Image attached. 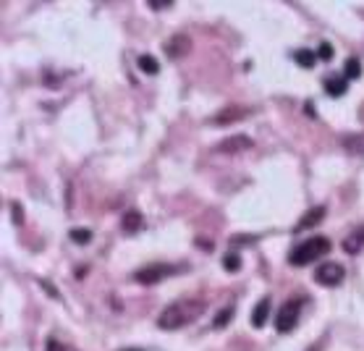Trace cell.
<instances>
[{
    "label": "cell",
    "mask_w": 364,
    "mask_h": 351,
    "mask_svg": "<svg viewBox=\"0 0 364 351\" xmlns=\"http://www.w3.org/2000/svg\"><path fill=\"white\" fill-rule=\"evenodd\" d=\"M325 218V208H314L310 210L304 218H301L299 223H296V231H304V228H312V225H317V223Z\"/></svg>",
    "instance_id": "obj_11"
},
{
    "label": "cell",
    "mask_w": 364,
    "mask_h": 351,
    "mask_svg": "<svg viewBox=\"0 0 364 351\" xmlns=\"http://www.w3.org/2000/svg\"><path fill=\"white\" fill-rule=\"evenodd\" d=\"M364 247V228H359V231H354V234L346 236V241H343V249L349 252V254H356L359 249Z\"/></svg>",
    "instance_id": "obj_13"
},
{
    "label": "cell",
    "mask_w": 364,
    "mask_h": 351,
    "mask_svg": "<svg viewBox=\"0 0 364 351\" xmlns=\"http://www.w3.org/2000/svg\"><path fill=\"white\" fill-rule=\"evenodd\" d=\"M121 228H123V234H136V231L142 228V212H139V210H129V212L123 215Z\"/></svg>",
    "instance_id": "obj_10"
},
{
    "label": "cell",
    "mask_w": 364,
    "mask_h": 351,
    "mask_svg": "<svg viewBox=\"0 0 364 351\" xmlns=\"http://www.w3.org/2000/svg\"><path fill=\"white\" fill-rule=\"evenodd\" d=\"M173 273H181V268H176V265H165V262H155V265H147L142 270H136L134 278L142 283V286H155L160 283L163 278H168Z\"/></svg>",
    "instance_id": "obj_3"
},
{
    "label": "cell",
    "mask_w": 364,
    "mask_h": 351,
    "mask_svg": "<svg viewBox=\"0 0 364 351\" xmlns=\"http://www.w3.org/2000/svg\"><path fill=\"white\" fill-rule=\"evenodd\" d=\"M294 61H296L301 68H312L314 61H317V55H314V50H296L294 52Z\"/></svg>",
    "instance_id": "obj_14"
},
{
    "label": "cell",
    "mask_w": 364,
    "mask_h": 351,
    "mask_svg": "<svg viewBox=\"0 0 364 351\" xmlns=\"http://www.w3.org/2000/svg\"><path fill=\"white\" fill-rule=\"evenodd\" d=\"M343 77L346 79H359L362 77V63L356 58H349L346 61V68H343Z\"/></svg>",
    "instance_id": "obj_16"
},
{
    "label": "cell",
    "mask_w": 364,
    "mask_h": 351,
    "mask_svg": "<svg viewBox=\"0 0 364 351\" xmlns=\"http://www.w3.org/2000/svg\"><path fill=\"white\" fill-rule=\"evenodd\" d=\"M45 351H65V349H63V343H58L55 339H50L48 341V346H45Z\"/></svg>",
    "instance_id": "obj_22"
},
{
    "label": "cell",
    "mask_w": 364,
    "mask_h": 351,
    "mask_svg": "<svg viewBox=\"0 0 364 351\" xmlns=\"http://www.w3.org/2000/svg\"><path fill=\"white\" fill-rule=\"evenodd\" d=\"M267 314H270V301L262 299L257 307H254V312H252V325L254 328H262L267 323Z\"/></svg>",
    "instance_id": "obj_12"
},
{
    "label": "cell",
    "mask_w": 364,
    "mask_h": 351,
    "mask_svg": "<svg viewBox=\"0 0 364 351\" xmlns=\"http://www.w3.org/2000/svg\"><path fill=\"white\" fill-rule=\"evenodd\" d=\"M68 236H71L77 244H90V241H92V231H90V228H74V231H71Z\"/></svg>",
    "instance_id": "obj_19"
},
{
    "label": "cell",
    "mask_w": 364,
    "mask_h": 351,
    "mask_svg": "<svg viewBox=\"0 0 364 351\" xmlns=\"http://www.w3.org/2000/svg\"><path fill=\"white\" fill-rule=\"evenodd\" d=\"M223 268H225L228 273H239V270H241V260H239V254H225V257H223Z\"/></svg>",
    "instance_id": "obj_18"
},
{
    "label": "cell",
    "mask_w": 364,
    "mask_h": 351,
    "mask_svg": "<svg viewBox=\"0 0 364 351\" xmlns=\"http://www.w3.org/2000/svg\"><path fill=\"white\" fill-rule=\"evenodd\" d=\"M170 0H150V8H170Z\"/></svg>",
    "instance_id": "obj_21"
},
{
    "label": "cell",
    "mask_w": 364,
    "mask_h": 351,
    "mask_svg": "<svg viewBox=\"0 0 364 351\" xmlns=\"http://www.w3.org/2000/svg\"><path fill=\"white\" fill-rule=\"evenodd\" d=\"M234 314H236V307H234V304H228V307H225V310H223V312L215 317V323H212V325H215V328H225V325H228V320H234Z\"/></svg>",
    "instance_id": "obj_17"
},
{
    "label": "cell",
    "mask_w": 364,
    "mask_h": 351,
    "mask_svg": "<svg viewBox=\"0 0 364 351\" xmlns=\"http://www.w3.org/2000/svg\"><path fill=\"white\" fill-rule=\"evenodd\" d=\"M317 58H323V61H330V58H333V48H330L327 42H323V45H320V50H317Z\"/></svg>",
    "instance_id": "obj_20"
},
{
    "label": "cell",
    "mask_w": 364,
    "mask_h": 351,
    "mask_svg": "<svg viewBox=\"0 0 364 351\" xmlns=\"http://www.w3.org/2000/svg\"><path fill=\"white\" fill-rule=\"evenodd\" d=\"M42 288H48V294H50V297H58V291H55V288H52L48 281H42Z\"/></svg>",
    "instance_id": "obj_23"
},
{
    "label": "cell",
    "mask_w": 364,
    "mask_h": 351,
    "mask_svg": "<svg viewBox=\"0 0 364 351\" xmlns=\"http://www.w3.org/2000/svg\"><path fill=\"white\" fill-rule=\"evenodd\" d=\"M299 314H301V301L299 299H288L281 304V310L275 314V328L281 333H291L296 323H299Z\"/></svg>",
    "instance_id": "obj_4"
},
{
    "label": "cell",
    "mask_w": 364,
    "mask_h": 351,
    "mask_svg": "<svg viewBox=\"0 0 364 351\" xmlns=\"http://www.w3.org/2000/svg\"><path fill=\"white\" fill-rule=\"evenodd\" d=\"M323 87H325V92L330 94V97H341V94H346V90H349V79L346 77H327L325 81H323Z\"/></svg>",
    "instance_id": "obj_8"
},
{
    "label": "cell",
    "mask_w": 364,
    "mask_h": 351,
    "mask_svg": "<svg viewBox=\"0 0 364 351\" xmlns=\"http://www.w3.org/2000/svg\"><path fill=\"white\" fill-rule=\"evenodd\" d=\"M252 147V139L244 137V134H239V137H231V139H225V142L218 144V152H241V150H247Z\"/></svg>",
    "instance_id": "obj_7"
},
{
    "label": "cell",
    "mask_w": 364,
    "mask_h": 351,
    "mask_svg": "<svg viewBox=\"0 0 364 351\" xmlns=\"http://www.w3.org/2000/svg\"><path fill=\"white\" fill-rule=\"evenodd\" d=\"M343 275H346L343 265H338V262H323L314 270V281L323 283V286H338L341 281H343Z\"/></svg>",
    "instance_id": "obj_5"
},
{
    "label": "cell",
    "mask_w": 364,
    "mask_h": 351,
    "mask_svg": "<svg viewBox=\"0 0 364 351\" xmlns=\"http://www.w3.org/2000/svg\"><path fill=\"white\" fill-rule=\"evenodd\" d=\"M330 247H333L330 239H325V236H312V239L301 241L299 247L288 254V262L296 265V268H304L310 262H317L320 257H325L327 252H330Z\"/></svg>",
    "instance_id": "obj_2"
},
{
    "label": "cell",
    "mask_w": 364,
    "mask_h": 351,
    "mask_svg": "<svg viewBox=\"0 0 364 351\" xmlns=\"http://www.w3.org/2000/svg\"><path fill=\"white\" fill-rule=\"evenodd\" d=\"M189 48H192V42H189V37H183V34L165 42V52H168L170 58H179L183 52H189Z\"/></svg>",
    "instance_id": "obj_9"
},
{
    "label": "cell",
    "mask_w": 364,
    "mask_h": 351,
    "mask_svg": "<svg viewBox=\"0 0 364 351\" xmlns=\"http://www.w3.org/2000/svg\"><path fill=\"white\" fill-rule=\"evenodd\" d=\"M202 312H205V304L202 301H176V304H168L160 312L157 325L163 328V330H179V328L194 323Z\"/></svg>",
    "instance_id": "obj_1"
},
{
    "label": "cell",
    "mask_w": 364,
    "mask_h": 351,
    "mask_svg": "<svg viewBox=\"0 0 364 351\" xmlns=\"http://www.w3.org/2000/svg\"><path fill=\"white\" fill-rule=\"evenodd\" d=\"M136 63H139V68H142L144 74H157V71H160V63H157L152 55H139Z\"/></svg>",
    "instance_id": "obj_15"
},
{
    "label": "cell",
    "mask_w": 364,
    "mask_h": 351,
    "mask_svg": "<svg viewBox=\"0 0 364 351\" xmlns=\"http://www.w3.org/2000/svg\"><path fill=\"white\" fill-rule=\"evenodd\" d=\"M244 116H249V108H228V110H223V113H218V116L212 118V123L215 126H225V123L241 121Z\"/></svg>",
    "instance_id": "obj_6"
},
{
    "label": "cell",
    "mask_w": 364,
    "mask_h": 351,
    "mask_svg": "<svg viewBox=\"0 0 364 351\" xmlns=\"http://www.w3.org/2000/svg\"><path fill=\"white\" fill-rule=\"evenodd\" d=\"M13 215H16V223H21V218H24V212H19V205H13Z\"/></svg>",
    "instance_id": "obj_24"
}]
</instances>
